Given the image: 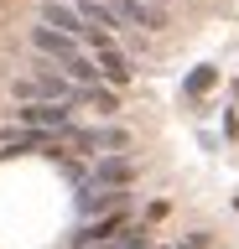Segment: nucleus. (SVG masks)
Returning a JSON list of instances; mask_svg holds the SVG:
<instances>
[{
  "mask_svg": "<svg viewBox=\"0 0 239 249\" xmlns=\"http://www.w3.org/2000/svg\"><path fill=\"white\" fill-rule=\"evenodd\" d=\"M21 130H47V135H68L73 130V114H68V104H26L16 109Z\"/></svg>",
  "mask_w": 239,
  "mask_h": 249,
  "instance_id": "f257e3e1",
  "label": "nucleus"
},
{
  "mask_svg": "<svg viewBox=\"0 0 239 249\" xmlns=\"http://www.w3.org/2000/svg\"><path fill=\"white\" fill-rule=\"evenodd\" d=\"M68 145H83V151H125L130 135L125 130H114V124H94V130H68Z\"/></svg>",
  "mask_w": 239,
  "mask_h": 249,
  "instance_id": "f03ea898",
  "label": "nucleus"
},
{
  "mask_svg": "<svg viewBox=\"0 0 239 249\" xmlns=\"http://www.w3.org/2000/svg\"><path fill=\"white\" fill-rule=\"evenodd\" d=\"M114 16L125 21V26H146V31H161L166 26V11L161 5H151V0H110Z\"/></svg>",
  "mask_w": 239,
  "mask_h": 249,
  "instance_id": "7ed1b4c3",
  "label": "nucleus"
},
{
  "mask_svg": "<svg viewBox=\"0 0 239 249\" xmlns=\"http://www.w3.org/2000/svg\"><path fill=\"white\" fill-rule=\"evenodd\" d=\"M68 135H47V130H5V151H63Z\"/></svg>",
  "mask_w": 239,
  "mask_h": 249,
  "instance_id": "20e7f679",
  "label": "nucleus"
},
{
  "mask_svg": "<svg viewBox=\"0 0 239 249\" xmlns=\"http://www.w3.org/2000/svg\"><path fill=\"white\" fill-rule=\"evenodd\" d=\"M94 62H99V73L110 78V83H125V78H130V62H125V52H120L114 42H99L94 47Z\"/></svg>",
  "mask_w": 239,
  "mask_h": 249,
  "instance_id": "39448f33",
  "label": "nucleus"
},
{
  "mask_svg": "<svg viewBox=\"0 0 239 249\" xmlns=\"http://www.w3.org/2000/svg\"><path fill=\"white\" fill-rule=\"evenodd\" d=\"M130 177H135V166H130L125 156H104V161L94 166V177H89V182H94V187H125Z\"/></svg>",
  "mask_w": 239,
  "mask_h": 249,
  "instance_id": "423d86ee",
  "label": "nucleus"
},
{
  "mask_svg": "<svg viewBox=\"0 0 239 249\" xmlns=\"http://www.w3.org/2000/svg\"><path fill=\"white\" fill-rule=\"evenodd\" d=\"M120 202H125V192H120V187H83V197H78V208L83 213H104V208H114V213H120Z\"/></svg>",
  "mask_w": 239,
  "mask_h": 249,
  "instance_id": "0eeeda50",
  "label": "nucleus"
},
{
  "mask_svg": "<svg viewBox=\"0 0 239 249\" xmlns=\"http://www.w3.org/2000/svg\"><path fill=\"white\" fill-rule=\"evenodd\" d=\"M94 249H120V239H114V244H94Z\"/></svg>",
  "mask_w": 239,
  "mask_h": 249,
  "instance_id": "6e6552de",
  "label": "nucleus"
},
{
  "mask_svg": "<svg viewBox=\"0 0 239 249\" xmlns=\"http://www.w3.org/2000/svg\"><path fill=\"white\" fill-rule=\"evenodd\" d=\"M151 5H166V0H151Z\"/></svg>",
  "mask_w": 239,
  "mask_h": 249,
  "instance_id": "1a4fd4ad",
  "label": "nucleus"
}]
</instances>
